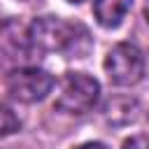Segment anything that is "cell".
I'll use <instances>...</instances> for the list:
<instances>
[{
    "mask_svg": "<svg viewBox=\"0 0 149 149\" xmlns=\"http://www.w3.org/2000/svg\"><path fill=\"white\" fill-rule=\"evenodd\" d=\"M28 42L33 54H68L72 58H81L91 47L88 33L79 23H68L58 16H40L28 23Z\"/></svg>",
    "mask_w": 149,
    "mask_h": 149,
    "instance_id": "1",
    "label": "cell"
},
{
    "mask_svg": "<svg viewBox=\"0 0 149 149\" xmlns=\"http://www.w3.org/2000/svg\"><path fill=\"white\" fill-rule=\"evenodd\" d=\"M100 100V84L86 72H65L56 81L54 107L65 114H86Z\"/></svg>",
    "mask_w": 149,
    "mask_h": 149,
    "instance_id": "2",
    "label": "cell"
},
{
    "mask_svg": "<svg viewBox=\"0 0 149 149\" xmlns=\"http://www.w3.org/2000/svg\"><path fill=\"white\" fill-rule=\"evenodd\" d=\"M5 86H7V93L14 100L33 105V102L44 100L54 91L56 79L42 68L26 65V68H12L5 77Z\"/></svg>",
    "mask_w": 149,
    "mask_h": 149,
    "instance_id": "3",
    "label": "cell"
},
{
    "mask_svg": "<svg viewBox=\"0 0 149 149\" xmlns=\"http://www.w3.org/2000/svg\"><path fill=\"white\" fill-rule=\"evenodd\" d=\"M105 72L114 86H135L144 77V56L130 42H116L105 56Z\"/></svg>",
    "mask_w": 149,
    "mask_h": 149,
    "instance_id": "4",
    "label": "cell"
},
{
    "mask_svg": "<svg viewBox=\"0 0 149 149\" xmlns=\"http://www.w3.org/2000/svg\"><path fill=\"white\" fill-rule=\"evenodd\" d=\"M33 54L28 42V26L19 19L0 21V65H16Z\"/></svg>",
    "mask_w": 149,
    "mask_h": 149,
    "instance_id": "5",
    "label": "cell"
},
{
    "mask_svg": "<svg viewBox=\"0 0 149 149\" xmlns=\"http://www.w3.org/2000/svg\"><path fill=\"white\" fill-rule=\"evenodd\" d=\"M133 0H93V16L102 28H116L128 9H130Z\"/></svg>",
    "mask_w": 149,
    "mask_h": 149,
    "instance_id": "6",
    "label": "cell"
},
{
    "mask_svg": "<svg viewBox=\"0 0 149 149\" xmlns=\"http://www.w3.org/2000/svg\"><path fill=\"white\" fill-rule=\"evenodd\" d=\"M135 116H137V102H135L133 98L116 95V98H112V100L105 105V119H107L112 126L130 123V121H135Z\"/></svg>",
    "mask_w": 149,
    "mask_h": 149,
    "instance_id": "7",
    "label": "cell"
},
{
    "mask_svg": "<svg viewBox=\"0 0 149 149\" xmlns=\"http://www.w3.org/2000/svg\"><path fill=\"white\" fill-rule=\"evenodd\" d=\"M19 126H21L19 116H16L7 105H0V137H2V135H12V133H16Z\"/></svg>",
    "mask_w": 149,
    "mask_h": 149,
    "instance_id": "8",
    "label": "cell"
},
{
    "mask_svg": "<svg viewBox=\"0 0 149 149\" xmlns=\"http://www.w3.org/2000/svg\"><path fill=\"white\" fill-rule=\"evenodd\" d=\"M121 149H149V137H144V135H133V137H128V140L121 144Z\"/></svg>",
    "mask_w": 149,
    "mask_h": 149,
    "instance_id": "9",
    "label": "cell"
},
{
    "mask_svg": "<svg viewBox=\"0 0 149 149\" xmlns=\"http://www.w3.org/2000/svg\"><path fill=\"white\" fill-rule=\"evenodd\" d=\"M79 149H107L102 142H86V144H81Z\"/></svg>",
    "mask_w": 149,
    "mask_h": 149,
    "instance_id": "10",
    "label": "cell"
},
{
    "mask_svg": "<svg viewBox=\"0 0 149 149\" xmlns=\"http://www.w3.org/2000/svg\"><path fill=\"white\" fill-rule=\"evenodd\" d=\"M68 2H81V0H68Z\"/></svg>",
    "mask_w": 149,
    "mask_h": 149,
    "instance_id": "11",
    "label": "cell"
}]
</instances>
